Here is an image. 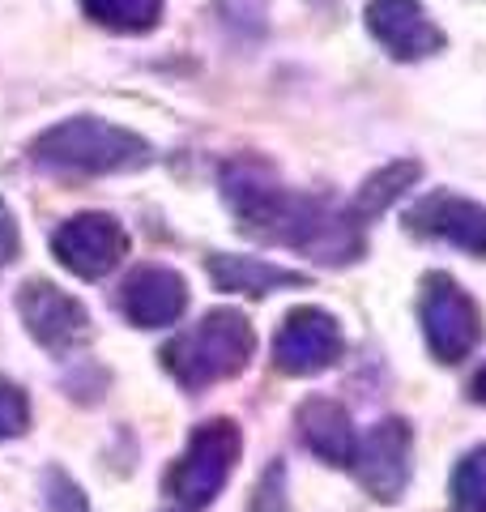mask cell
Instances as JSON below:
<instances>
[{
	"mask_svg": "<svg viewBox=\"0 0 486 512\" xmlns=\"http://www.w3.org/2000/svg\"><path fill=\"white\" fill-rule=\"evenodd\" d=\"M218 188L243 235L303 252L320 265H354L367 256V227L350 214V205L286 188L282 175L261 154L226 158L218 171Z\"/></svg>",
	"mask_w": 486,
	"mask_h": 512,
	"instance_id": "cell-1",
	"label": "cell"
},
{
	"mask_svg": "<svg viewBox=\"0 0 486 512\" xmlns=\"http://www.w3.org/2000/svg\"><path fill=\"white\" fill-rule=\"evenodd\" d=\"M35 163L69 175H128L154 163V146L103 116H69L35 137Z\"/></svg>",
	"mask_w": 486,
	"mask_h": 512,
	"instance_id": "cell-2",
	"label": "cell"
},
{
	"mask_svg": "<svg viewBox=\"0 0 486 512\" xmlns=\"http://www.w3.org/2000/svg\"><path fill=\"white\" fill-rule=\"evenodd\" d=\"M256 355V329L252 320L235 308L205 312L197 325L175 333L162 346V367L184 384L188 393H201L218 380L239 376Z\"/></svg>",
	"mask_w": 486,
	"mask_h": 512,
	"instance_id": "cell-3",
	"label": "cell"
},
{
	"mask_svg": "<svg viewBox=\"0 0 486 512\" xmlns=\"http://www.w3.org/2000/svg\"><path fill=\"white\" fill-rule=\"evenodd\" d=\"M418 325H423L427 350L440 363H465L482 342V308L465 286L435 269L423 274V291H418Z\"/></svg>",
	"mask_w": 486,
	"mask_h": 512,
	"instance_id": "cell-4",
	"label": "cell"
},
{
	"mask_svg": "<svg viewBox=\"0 0 486 512\" xmlns=\"http://www.w3.org/2000/svg\"><path fill=\"white\" fill-rule=\"evenodd\" d=\"M243 453V436L231 419H209L188 436L184 457L167 474V491L188 508H205L218 500L226 478L235 474V461Z\"/></svg>",
	"mask_w": 486,
	"mask_h": 512,
	"instance_id": "cell-5",
	"label": "cell"
},
{
	"mask_svg": "<svg viewBox=\"0 0 486 512\" xmlns=\"http://www.w3.org/2000/svg\"><path fill=\"white\" fill-rule=\"evenodd\" d=\"M346 338L342 325H337L333 312L324 308H290L278 325V338H273V367L282 376H320L342 359Z\"/></svg>",
	"mask_w": 486,
	"mask_h": 512,
	"instance_id": "cell-6",
	"label": "cell"
},
{
	"mask_svg": "<svg viewBox=\"0 0 486 512\" xmlns=\"http://www.w3.org/2000/svg\"><path fill=\"white\" fill-rule=\"evenodd\" d=\"M354 478L359 487L380 504H397L401 491L410 487V470H414V431L405 419H380L376 427L359 440L354 453Z\"/></svg>",
	"mask_w": 486,
	"mask_h": 512,
	"instance_id": "cell-7",
	"label": "cell"
},
{
	"mask_svg": "<svg viewBox=\"0 0 486 512\" xmlns=\"http://www.w3.org/2000/svg\"><path fill=\"white\" fill-rule=\"evenodd\" d=\"M52 256L69 274L99 282L128 256V231L111 214H73L52 231Z\"/></svg>",
	"mask_w": 486,
	"mask_h": 512,
	"instance_id": "cell-8",
	"label": "cell"
},
{
	"mask_svg": "<svg viewBox=\"0 0 486 512\" xmlns=\"http://www.w3.org/2000/svg\"><path fill=\"white\" fill-rule=\"evenodd\" d=\"M18 316L26 333L52 355H69L90 338V312L86 303L73 299L69 291H60L47 278H30L18 291Z\"/></svg>",
	"mask_w": 486,
	"mask_h": 512,
	"instance_id": "cell-9",
	"label": "cell"
},
{
	"mask_svg": "<svg viewBox=\"0 0 486 512\" xmlns=\"http://www.w3.org/2000/svg\"><path fill=\"white\" fill-rule=\"evenodd\" d=\"M401 222L418 239H440V244H452L486 261V205L474 197H461L452 188H435L427 197H418Z\"/></svg>",
	"mask_w": 486,
	"mask_h": 512,
	"instance_id": "cell-10",
	"label": "cell"
},
{
	"mask_svg": "<svg viewBox=\"0 0 486 512\" xmlns=\"http://www.w3.org/2000/svg\"><path fill=\"white\" fill-rule=\"evenodd\" d=\"M363 22H367V35L393 60H405V64L440 56L448 47L444 26L431 18L423 0H367Z\"/></svg>",
	"mask_w": 486,
	"mask_h": 512,
	"instance_id": "cell-11",
	"label": "cell"
},
{
	"mask_svg": "<svg viewBox=\"0 0 486 512\" xmlns=\"http://www.w3.org/2000/svg\"><path fill=\"white\" fill-rule=\"evenodd\" d=\"M120 312L137 329H167L188 312V282L171 265H137L120 286Z\"/></svg>",
	"mask_w": 486,
	"mask_h": 512,
	"instance_id": "cell-12",
	"label": "cell"
},
{
	"mask_svg": "<svg viewBox=\"0 0 486 512\" xmlns=\"http://www.w3.org/2000/svg\"><path fill=\"white\" fill-rule=\"evenodd\" d=\"M295 427H299V440L320 461H329V466H354L359 436H354V423L342 402H333V397H307L295 410Z\"/></svg>",
	"mask_w": 486,
	"mask_h": 512,
	"instance_id": "cell-13",
	"label": "cell"
},
{
	"mask_svg": "<svg viewBox=\"0 0 486 512\" xmlns=\"http://www.w3.org/2000/svg\"><path fill=\"white\" fill-rule=\"evenodd\" d=\"M209 278H214L218 291L231 295H248V299H265L273 291H286V286H307L312 278L299 274V269L261 261V256H235V252H209Z\"/></svg>",
	"mask_w": 486,
	"mask_h": 512,
	"instance_id": "cell-14",
	"label": "cell"
},
{
	"mask_svg": "<svg viewBox=\"0 0 486 512\" xmlns=\"http://www.w3.org/2000/svg\"><path fill=\"white\" fill-rule=\"evenodd\" d=\"M418 180H423V163H418V158H393V163H384L380 171H371L367 180L359 184V192H354V201H350V214L359 218L363 227H371V222L393 210V205Z\"/></svg>",
	"mask_w": 486,
	"mask_h": 512,
	"instance_id": "cell-15",
	"label": "cell"
},
{
	"mask_svg": "<svg viewBox=\"0 0 486 512\" xmlns=\"http://www.w3.org/2000/svg\"><path fill=\"white\" fill-rule=\"evenodd\" d=\"M81 13L116 35H150L162 22V0H77Z\"/></svg>",
	"mask_w": 486,
	"mask_h": 512,
	"instance_id": "cell-16",
	"label": "cell"
},
{
	"mask_svg": "<svg viewBox=\"0 0 486 512\" xmlns=\"http://www.w3.org/2000/svg\"><path fill=\"white\" fill-rule=\"evenodd\" d=\"M448 508L452 512H486V444L469 448L452 470L448 487Z\"/></svg>",
	"mask_w": 486,
	"mask_h": 512,
	"instance_id": "cell-17",
	"label": "cell"
},
{
	"mask_svg": "<svg viewBox=\"0 0 486 512\" xmlns=\"http://www.w3.org/2000/svg\"><path fill=\"white\" fill-rule=\"evenodd\" d=\"M214 13L243 43H256L269 30V0H214Z\"/></svg>",
	"mask_w": 486,
	"mask_h": 512,
	"instance_id": "cell-18",
	"label": "cell"
},
{
	"mask_svg": "<svg viewBox=\"0 0 486 512\" xmlns=\"http://www.w3.org/2000/svg\"><path fill=\"white\" fill-rule=\"evenodd\" d=\"M30 427V402L9 376H0V440H13Z\"/></svg>",
	"mask_w": 486,
	"mask_h": 512,
	"instance_id": "cell-19",
	"label": "cell"
},
{
	"mask_svg": "<svg viewBox=\"0 0 486 512\" xmlns=\"http://www.w3.org/2000/svg\"><path fill=\"white\" fill-rule=\"evenodd\" d=\"M248 512H290V495H286V466L273 461V466L261 474V483L252 491Z\"/></svg>",
	"mask_w": 486,
	"mask_h": 512,
	"instance_id": "cell-20",
	"label": "cell"
},
{
	"mask_svg": "<svg viewBox=\"0 0 486 512\" xmlns=\"http://www.w3.org/2000/svg\"><path fill=\"white\" fill-rule=\"evenodd\" d=\"M43 487H47V508H52V512H90L86 495H81V487L64 470H56V466L47 470Z\"/></svg>",
	"mask_w": 486,
	"mask_h": 512,
	"instance_id": "cell-21",
	"label": "cell"
},
{
	"mask_svg": "<svg viewBox=\"0 0 486 512\" xmlns=\"http://www.w3.org/2000/svg\"><path fill=\"white\" fill-rule=\"evenodd\" d=\"M22 252V231H18V218H13V210L5 205V197H0V265L18 261Z\"/></svg>",
	"mask_w": 486,
	"mask_h": 512,
	"instance_id": "cell-22",
	"label": "cell"
},
{
	"mask_svg": "<svg viewBox=\"0 0 486 512\" xmlns=\"http://www.w3.org/2000/svg\"><path fill=\"white\" fill-rule=\"evenodd\" d=\"M469 397H474V402H482V406H486V363L478 367V376L469 380Z\"/></svg>",
	"mask_w": 486,
	"mask_h": 512,
	"instance_id": "cell-23",
	"label": "cell"
}]
</instances>
